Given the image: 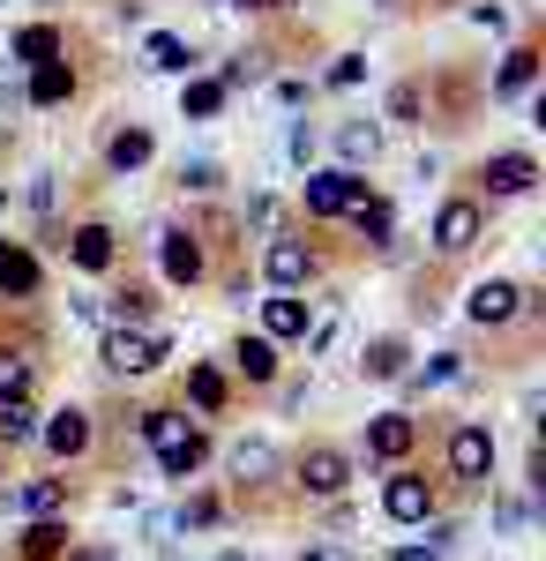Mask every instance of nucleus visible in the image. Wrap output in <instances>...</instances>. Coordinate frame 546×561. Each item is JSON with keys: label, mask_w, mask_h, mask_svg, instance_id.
<instances>
[{"label": "nucleus", "mask_w": 546, "mask_h": 561, "mask_svg": "<svg viewBox=\"0 0 546 561\" xmlns=\"http://www.w3.org/2000/svg\"><path fill=\"white\" fill-rule=\"evenodd\" d=\"M68 255H76V270H105L113 262V232L105 225H76L68 232Z\"/></svg>", "instance_id": "4468645a"}, {"label": "nucleus", "mask_w": 546, "mask_h": 561, "mask_svg": "<svg viewBox=\"0 0 546 561\" xmlns=\"http://www.w3.org/2000/svg\"><path fill=\"white\" fill-rule=\"evenodd\" d=\"M352 225H360V240H375V248H389V203H367V195H360V203H352Z\"/></svg>", "instance_id": "bb28decb"}, {"label": "nucleus", "mask_w": 546, "mask_h": 561, "mask_svg": "<svg viewBox=\"0 0 546 561\" xmlns=\"http://www.w3.org/2000/svg\"><path fill=\"white\" fill-rule=\"evenodd\" d=\"M225 105V83H187V121H217Z\"/></svg>", "instance_id": "2f4dec72"}, {"label": "nucleus", "mask_w": 546, "mask_h": 561, "mask_svg": "<svg viewBox=\"0 0 546 561\" xmlns=\"http://www.w3.org/2000/svg\"><path fill=\"white\" fill-rule=\"evenodd\" d=\"M105 165H113V173H135V165H150V135H143V128H121L113 142H105Z\"/></svg>", "instance_id": "aec40b11"}, {"label": "nucleus", "mask_w": 546, "mask_h": 561, "mask_svg": "<svg viewBox=\"0 0 546 561\" xmlns=\"http://www.w3.org/2000/svg\"><path fill=\"white\" fill-rule=\"evenodd\" d=\"M158 255H166V277H180V285H195V277H203V248H195L187 232H166V248H158Z\"/></svg>", "instance_id": "f3484780"}, {"label": "nucleus", "mask_w": 546, "mask_h": 561, "mask_svg": "<svg viewBox=\"0 0 546 561\" xmlns=\"http://www.w3.org/2000/svg\"><path fill=\"white\" fill-rule=\"evenodd\" d=\"M479 225H487L479 203H442V210H434V248H442V255H471V248H479Z\"/></svg>", "instance_id": "39448f33"}, {"label": "nucleus", "mask_w": 546, "mask_h": 561, "mask_svg": "<svg viewBox=\"0 0 546 561\" xmlns=\"http://www.w3.org/2000/svg\"><path fill=\"white\" fill-rule=\"evenodd\" d=\"M299 561H337V554H299Z\"/></svg>", "instance_id": "c03bdc74"}, {"label": "nucleus", "mask_w": 546, "mask_h": 561, "mask_svg": "<svg viewBox=\"0 0 546 561\" xmlns=\"http://www.w3.org/2000/svg\"><path fill=\"white\" fill-rule=\"evenodd\" d=\"M360 367H367V375H375V382H389V375H405V345H397V337H375V345H367V359H360Z\"/></svg>", "instance_id": "c85d7f7f"}, {"label": "nucleus", "mask_w": 546, "mask_h": 561, "mask_svg": "<svg viewBox=\"0 0 546 561\" xmlns=\"http://www.w3.org/2000/svg\"><path fill=\"white\" fill-rule=\"evenodd\" d=\"M532 83H539V53H524V45H516V53L502 60V76H494V90H502V98H524Z\"/></svg>", "instance_id": "412c9836"}, {"label": "nucleus", "mask_w": 546, "mask_h": 561, "mask_svg": "<svg viewBox=\"0 0 546 561\" xmlns=\"http://www.w3.org/2000/svg\"><path fill=\"white\" fill-rule=\"evenodd\" d=\"M187 397H195V412H217V404H225V382H217L211 367H195V375H187Z\"/></svg>", "instance_id": "473e14b6"}, {"label": "nucleus", "mask_w": 546, "mask_h": 561, "mask_svg": "<svg viewBox=\"0 0 546 561\" xmlns=\"http://www.w3.org/2000/svg\"><path fill=\"white\" fill-rule=\"evenodd\" d=\"M539 180V165L524 158V150H502V158H487V195H524Z\"/></svg>", "instance_id": "9b49d317"}, {"label": "nucleus", "mask_w": 546, "mask_h": 561, "mask_svg": "<svg viewBox=\"0 0 546 561\" xmlns=\"http://www.w3.org/2000/svg\"><path fill=\"white\" fill-rule=\"evenodd\" d=\"M262 277H270L277 293H299V285L315 277V255H307L299 240H270V248H262Z\"/></svg>", "instance_id": "6e6552de"}, {"label": "nucleus", "mask_w": 546, "mask_h": 561, "mask_svg": "<svg viewBox=\"0 0 546 561\" xmlns=\"http://www.w3.org/2000/svg\"><path fill=\"white\" fill-rule=\"evenodd\" d=\"M285 150H293L299 165H307V158H315V128H307V121H299V128H293V135H285Z\"/></svg>", "instance_id": "ea45409f"}, {"label": "nucleus", "mask_w": 546, "mask_h": 561, "mask_svg": "<svg viewBox=\"0 0 546 561\" xmlns=\"http://www.w3.org/2000/svg\"><path fill=\"white\" fill-rule=\"evenodd\" d=\"M232 472L240 479H270L277 472V449H270V442H240V449H232Z\"/></svg>", "instance_id": "cd10ccee"}, {"label": "nucleus", "mask_w": 546, "mask_h": 561, "mask_svg": "<svg viewBox=\"0 0 546 561\" xmlns=\"http://www.w3.org/2000/svg\"><path fill=\"white\" fill-rule=\"evenodd\" d=\"M76 90V76L60 68V60H45V68H31V105H60Z\"/></svg>", "instance_id": "b1692460"}, {"label": "nucleus", "mask_w": 546, "mask_h": 561, "mask_svg": "<svg viewBox=\"0 0 546 561\" xmlns=\"http://www.w3.org/2000/svg\"><path fill=\"white\" fill-rule=\"evenodd\" d=\"M68 554V524L60 517H31V531H23V561H60Z\"/></svg>", "instance_id": "ddd939ff"}, {"label": "nucleus", "mask_w": 546, "mask_h": 561, "mask_svg": "<svg viewBox=\"0 0 546 561\" xmlns=\"http://www.w3.org/2000/svg\"><path fill=\"white\" fill-rule=\"evenodd\" d=\"M360 195H367V180L344 173V165H337V173H315V180H307V210H315V217H344L352 203H360Z\"/></svg>", "instance_id": "0eeeda50"}, {"label": "nucleus", "mask_w": 546, "mask_h": 561, "mask_svg": "<svg viewBox=\"0 0 546 561\" xmlns=\"http://www.w3.org/2000/svg\"><path fill=\"white\" fill-rule=\"evenodd\" d=\"M524 285H509V277H487V285H471V322L479 330H502V322H516L524 314Z\"/></svg>", "instance_id": "7ed1b4c3"}, {"label": "nucleus", "mask_w": 546, "mask_h": 561, "mask_svg": "<svg viewBox=\"0 0 546 561\" xmlns=\"http://www.w3.org/2000/svg\"><path fill=\"white\" fill-rule=\"evenodd\" d=\"M232 359H240V375H248V382H270V375H277V337H240Z\"/></svg>", "instance_id": "4be33fe9"}, {"label": "nucleus", "mask_w": 546, "mask_h": 561, "mask_svg": "<svg viewBox=\"0 0 546 561\" xmlns=\"http://www.w3.org/2000/svg\"><path fill=\"white\" fill-rule=\"evenodd\" d=\"M405 449H412V420H397V412H389V420L367 427V457H389V465H397Z\"/></svg>", "instance_id": "a211bd4d"}, {"label": "nucleus", "mask_w": 546, "mask_h": 561, "mask_svg": "<svg viewBox=\"0 0 546 561\" xmlns=\"http://www.w3.org/2000/svg\"><path fill=\"white\" fill-rule=\"evenodd\" d=\"M0 270H8V240H0Z\"/></svg>", "instance_id": "a18cd8bd"}, {"label": "nucleus", "mask_w": 546, "mask_h": 561, "mask_svg": "<svg viewBox=\"0 0 546 561\" xmlns=\"http://www.w3.org/2000/svg\"><path fill=\"white\" fill-rule=\"evenodd\" d=\"M38 434H45V449H53V457H83V449H90V412L68 404V412H53Z\"/></svg>", "instance_id": "9d476101"}, {"label": "nucleus", "mask_w": 546, "mask_h": 561, "mask_svg": "<svg viewBox=\"0 0 546 561\" xmlns=\"http://www.w3.org/2000/svg\"><path fill=\"white\" fill-rule=\"evenodd\" d=\"M254 76H262V53H240V60H225V76H217V83L240 90V83H254Z\"/></svg>", "instance_id": "f704fd0d"}, {"label": "nucleus", "mask_w": 546, "mask_h": 561, "mask_svg": "<svg viewBox=\"0 0 546 561\" xmlns=\"http://www.w3.org/2000/svg\"><path fill=\"white\" fill-rule=\"evenodd\" d=\"M464 367H457V352H442V359H434V367H420V375H412V389H426V382H457Z\"/></svg>", "instance_id": "c9c22d12"}, {"label": "nucleus", "mask_w": 546, "mask_h": 561, "mask_svg": "<svg viewBox=\"0 0 546 561\" xmlns=\"http://www.w3.org/2000/svg\"><path fill=\"white\" fill-rule=\"evenodd\" d=\"M382 510H389V524H426L434 494H426L420 472H389V486H382Z\"/></svg>", "instance_id": "1a4fd4ad"}, {"label": "nucleus", "mask_w": 546, "mask_h": 561, "mask_svg": "<svg viewBox=\"0 0 546 561\" xmlns=\"http://www.w3.org/2000/svg\"><path fill=\"white\" fill-rule=\"evenodd\" d=\"M0 293H15V300H31V293H38V262L23 255V248H8V270H0Z\"/></svg>", "instance_id": "a878e982"}, {"label": "nucleus", "mask_w": 546, "mask_h": 561, "mask_svg": "<svg viewBox=\"0 0 546 561\" xmlns=\"http://www.w3.org/2000/svg\"><path fill=\"white\" fill-rule=\"evenodd\" d=\"M262 330H270V337H307V300H293V293L262 300Z\"/></svg>", "instance_id": "2eb2a0df"}, {"label": "nucleus", "mask_w": 546, "mask_h": 561, "mask_svg": "<svg viewBox=\"0 0 546 561\" xmlns=\"http://www.w3.org/2000/svg\"><path fill=\"white\" fill-rule=\"evenodd\" d=\"M299 486L322 494V502H337V494L352 486V457H344V449H307V457H299Z\"/></svg>", "instance_id": "423d86ee"}, {"label": "nucleus", "mask_w": 546, "mask_h": 561, "mask_svg": "<svg viewBox=\"0 0 546 561\" xmlns=\"http://www.w3.org/2000/svg\"><path fill=\"white\" fill-rule=\"evenodd\" d=\"M187 38H172V31H158V38L143 45V68H158V76H187Z\"/></svg>", "instance_id": "dca6fc26"}, {"label": "nucleus", "mask_w": 546, "mask_h": 561, "mask_svg": "<svg viewBox=\"0 0 546 561\" xmlns=\"http://www.w3.org/2000/svg\"><path fill=\"white\" fill-rule=\"evenodd\" d=\"M98 359H105L113 375H150V367L166 359V337H158V330H127V322H121V330H105Z\"/></svg>", "instance_id": "f03ea898"}, {"label": "nucleus", "mask_w": 546, "mask_h": 561, "mask_svg": "<svg viewBox=\"0 0 546 561\" xmlns=\"http://www.w3.org/2000/svg\"><path fill=\"white\" fill-rule=\"evenodd\" d=\"M60 502H68V479H31V486L15 494L23 517H60Z\"/></svg>", "instance_id": "6ab92c4d"}, {"label": "nucleus", "mask_w": 546, "mask_h": 561, "mask_svg": "<svg viewBox=\"0 0 546 561\" xmlns=\"http://www.w3.org/2000/svg\"><path fill=\"white\" fill-rule=\"evenodd\" d=\"M450 539H457V531H450V524H434L426 539H412V547H397L389 561H442V554H450Z\"/></svg>", "instance_id": "c756f323"}, {"label": "nucleus", "mask_w": 546, "mask_h": 561, "mask_svg": "<svg viewBox=\"0 0 546 561\" xmlns=\"http://www.w3.org/2000/svg\"><path fill=\"white\" fill-rule=\"evenodd\" d=\"M15 60H23V68H45V60H60V31H53V23H31V31L15 38Z\"/></svg>", "instance_id": "5701e85b"}, {"label": "nucleus", "mask_w": 546, "mask_h": 561, "mask_svg": "<svg viewBox=\"0 0 546 561\" xmlns=\"http://www.w3.org/2000/svg\"><path fill=\"white\" fill-rule=\"evenodd\" d=\"M360 76H367V60H360V53H344V60H330V90H352Z\"/></svg>", "instance_id": "e433bc0d"}, {"label": "nucleus", "mask_w": 546, "mask_h": 561, "mask_svg": "<svg viewBox=\"0 0 546 561\" xmlns=\"http://www.w3.org/2000/svg\"><path fill=\"white\" fill-rule=\"evenodd\" d=\"M240 8H285V0H240Z\"/></svg>", "instance_id": "37998d69"}, {"label": "nucleus", "mask_w": 546, "mask_h": 561, "mask_svg": "<svg viewBox=\"0 0 546 561\" xmlns=\"http://www.w3.org/2000/svg\"><path fill=\"white\" fill-rule=\"evenodd\" d=\"M0 210H8V195H0Z\"/></svg>", "instance_id": "49530a36"}, {"label": "nucleus", "mask_w": 546, "mask_h": 561, "mask_svg": "<svg viewBox=\"0 0 546 561\" xmlns=\"http://www.w3.org/2000/svg\"><path fill=\"white\" fill-rule=\"evenodd\" d=\"M337 158H344V173L375 165V158H382V128H367V121H344V128H337Z\"/></svg>", "instance_id": "f8f14e48"}, {"label": "nucleus", "mask_w": 546, "mask_h": 561, "mask_svg": "<svg viewBox=\"0 0 546 561\" xmlns=\"http://www.w3.org/2000/svg\"><path fill=\"white\" fill-rule=\"evenodd\" d=\"M217 8H232V0H217Z\"/></svg>", "instance_id": "de8ad7c7"}, {"label": "nucleus", "mask_w": 546, "mask_h": 561, "mask_svg": "<svg viewBox=\"0 0 546 561\" xmlns=\"http://www.w3.org/2000/svg\"><path fill=\"white\" fill-rule=\"evenodd\" d=\"M143 442L158 449V465H166V479H195V472H203V457H211V442H203V427H187L180 412H143Z\"/></svg>", "instance_id": "f257e3e1"}, {"label": "nucleus", "mask_w": 546, "mask_h": 561, "mask_svg": "<svg viewBox=\"0 0 546 561\" xmlns=\"http://www.w3.org/2000/svg\"><path fill=\"white\" fill-rule=\"evenodd\" d=\"M68 561H113V554H98V547H90V554H68Z\"/></svg>", "instance_id": "79ce46f5"}, {"label": "nucleus", "mask_w": 546, "mask_h": 561, "mask_svg": "<svg viewBox=\"0 0 546 561\" xmlns=\"http://www.w3.org/2000/svg\"><path fill=\"white\" fill-rule=\"evenodd\" d=\"M0 397H31V359L23 352H0Z\"/></svg>", "instance_id": "7c9ffc66"}, {"label": "nucleus", "mask_w": 546, "mask_h": 561, "mask_svg": "<svg viewBox=\"0 0 546 561\" xmlns=\"http://www.w3.org/2000/svg\"><path fill=\"white\" fill-rule=\"evenodd\" d=\"M217 180H225V173H217L211 158H195V165H180V187H187V195H211Z\"/></svg>", "instance_id": "72a5a7b5"}, {"label": "nucleus", "mask_w": 546, "mask_h": 561, "mask_svg": "<svg viewBox=\"0 0 546 561\" xmlns=\"http://www.w3.org/2000/svg\"><path fill=\"white\" fill-rule=\"evenodd\" d=\"M487 472H494V434H487V427H457V434H450V479L479 486Z\"/></svg>", "instance_id": "20e7f679"}, {"label": "nucleus", "mask_w": 546, "mask_h": 561, "mask_svg": "<svg viewBox=\"0 0 546 561\" xmlns=\"http://www.w3.org/2000/svg\"><path fill=\"white\" fill-rule=\"evenodd\" d=\"M113 314H121V322H143V314H150V293H135V285H127L121 300H113Z\"/></svg>", "instance_id": "58836bf2"}, {"label": "nucleus", "mask_w": 546, "mask_h": 561, "mask_svg": "<svg viewBox=\"0 0 546 561\" xmlns=\"http://www.w3.org/2000/svg\"><path fill=\"white\" fill-rule=\"evenodd\" d=\"M0 98H15V76H8V68H0Z\"/></svg>", "instance_id": "a19ab883"}, {"label": "nucleus", "mask_w": 546, "mask_h": 561, "mask_svg": "<svg viewBox=\"0 0 546 561\" xmlns=\"http://www.w3.org/2000/svg\"><path fill=\"white\" fill-rule=\"evenodd\" d=\"M217 517H225V502H217V494H195V502L180 510V524H217Z\"/></svg>", "instance_id": "4c0bfd02"}, {"label": "nucleus", "mask_w": 546, "mask_h": 561, "mask_svg": "<svg viewBox=\"0 0 546 561\" xmlns=\"http://www.w3.org/2000/svg\"><path fill=\"white\" fill-rule=\"evenodd\" d=\"M31 434H38L31 397H0V442H31Z\"/></svg>", "instance_id": "393cba45"}]
</instances>
